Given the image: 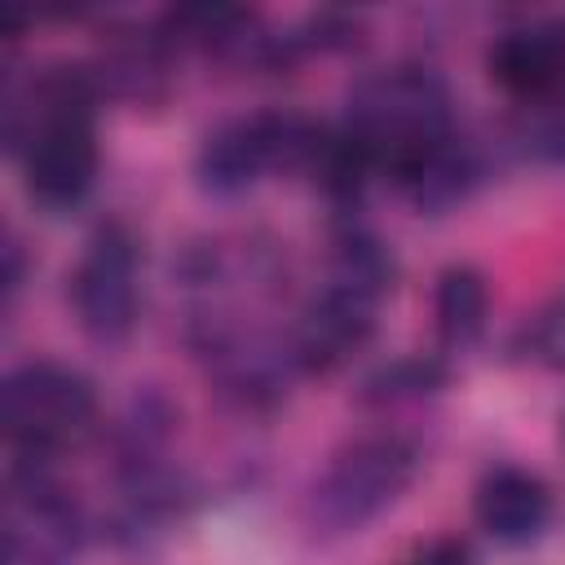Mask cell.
<instances>
[{"mask_svg":"<svg viewBox=\"0 0 565 565\" xmlns=\"http://www.w3.org/2000/svg\"><path fill=\"white\" fill-rule=\"evenodd\" d=\"M71 305L79 327L97 344H115L137 322V238L124 225H102L75 274H71Z\"/></svg>","mask_w":565,"mask_h":565,"instance_id":"obj_3","label":"cell"},{"mask_svg":"<svg viewBox=\"0 0 565 565\" xmlns=\"http://www.w3.org/2000/svg\"><path fill=\"white\" fill-rule=\"evenodd\" d=\"M486 309H490V291L472 265H450L437 278V335L450 349H463L481 335Z\"/></svg>","mask_w":565,"mask_h":565,"instance_id":"obj_10","label":"cell"},{"mask_svg":"<svg viewBox=\"0 0 565 565\" xmlns=\"http://www.w3.org/2000/svg\"><path fill=\"white\" fill-rule=\"evenodd\" d=\"M534 344H539V353H543L552 366H565V291H561V296H556V305L539 318Z\"/></svg>","mask_w":565,"mask_h":565,"instance_id":"obj_12","label":"cell"},{"mask_svg":"<svg viewBox=\"0 0 565 565\" xmlns=\"http://www.w3.org/2000/svg\"><path fill=\"white\" fill-rule=\"evenodd\" d=\"M397 265L388 256V247L380 238H371L366 230H349L331 243V291H344L362 305H380V296L393 287Z\"/></svg>","mask_w":565,"mask_h":565,"instance_id":"obj_9","label":"cell"},{"mask_svg":"<svg viewBox=\"0 0 565 565\" xmlns=\"http://www.w3.org/2000/svg\"><path fill=\"white\" fill-rule=\"evenodd\" d=\"M441 384H446V366L437 358H397L362 384V397L366 402H402V397L437 393Z\"/></svg>","mask_w":565,"mask_h":565,"instance_id":"obj_11","label":"cell"},{"mask_svg":"<svg viewBox=\"0 0 565 565\" xmlns=\"http://www.w3.org/2000/svg\"><path fill=\"white\" fill-rule=\"evenodd\" d=\"M490 79L512 97H543L561 75V44L547 31H508L486 53Z\"/></svg>","mask_w":565,"mask_h":565,"instance_id":"obj_8","label":"cell"},{"mask_svg":"<svg viewBox=\"0 0 565 565\" xmlns=\"http://www.w3.org/2000/svg\"><path fill=\"white\" fill-rule=\"evenodd\" d=\"M97 415L93 384L57 362H22L4 380V428L22 455H53Z\"/></svg>","mask_w":565,"mask_h":565,"instance_id":"obj_2","label":"cell"},{"mask_svg":"<svg viewBox=\"0 0 565 565\" xmlns=\"http://www.w3.org/2000/svg\"><path fill=\"white\" fill-rule=\"evenodd\" d=\"M97 177V141L88 119H57L31 132L22 146V185L26 199L44 212L75 207Z\"/></svg>","mask_w":565,"mask_h":565,"instance_id":"obj_4","label":"cell"},{"mask_svg":"<svg viewBox=\"0 0 565 565\" xmlns=\"http://www.w3.org/2000/svg\"><path fill=\"white\" fill-rule=\"evenodd\" d=\"M265 168H274V154H269V132L260 115L212 128L194 154V181L203 194H216V199L243 194Z\"/></svg>","mask_w":565,"mask_h":565,"instance_id":"obj_5","label":"cell"},{"mask_svg":"<svg viewBox=\"0 0 565 565\" xmlns=\"http://www.w3.org/2000/svg\"><path fill=\"white\" fill-rule=\"evenodd\" d=\"M547 516H552L547 486L525 468H494L477 486V521L490 539H499L508 547L534 543L543 534Z\"/></svg>","mask_w":565,"mask_h":565,"instance_id":"obj_7","label":"cell"},{"mask_svg":"<svg viewBox=\"0 0 565 565\" xmlns=\"http://www.w3.org/2000/svg\"><path fill=\"white\" fill-rule=\"evenodd\" d=\"M371 313H375V305H362V300H353L344 291L322 287V296H313L309 309L296 322L291 358L305 371H331V366H340L371 335V322H375Z\"/></svg>","mask_w":565,"mask_h":565,"instance_id":"obj_6","label":"cell"},{"mask_svg":"<svg viewBox=\"0 0 565 565\" xmlns=\"http://www.w3.org/2000/svg\"><path fill=\"white\" fill-rule=\"evenodd\" d=\"M415 468H419L415 441L393 433L344 446L309 490V530L322 539L358 534L388 503H397V494L415 481Z\"/></svg>","mask_w":565,"mask_h":565,"instance_id":"obj_1","label":"cell"}]
</instances>
